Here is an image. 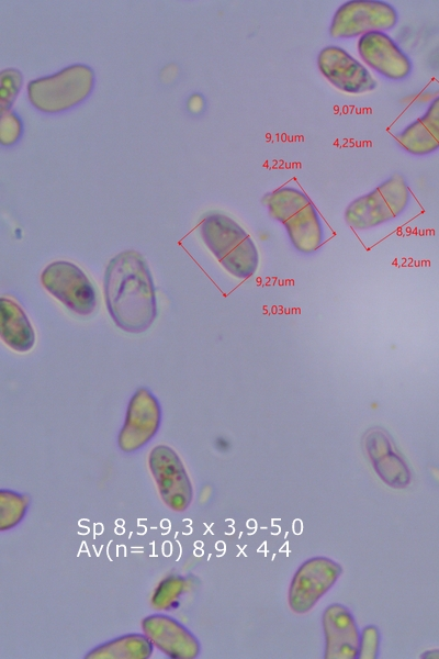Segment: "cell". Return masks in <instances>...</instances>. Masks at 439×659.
Returning a JSON list of instances; mask_svg holds the SVG:
<instances>
[{"label":"cell","mask_w":439,"mask_h":659,"mask_svg":"<svg viewBox=\"0 0 439 659\" xmlns=\"http://www.w3.org/2000/svg\"><path fill=\"white\" fill-rule=\"evenodd\" d=\"M161 409L158 399L147 388H139L132 395L125 422L119 435V446L131 453L145 446L159 429Z\"/></svg>","instance_id":"cell-9"},{"label":"cell","mask_w":439,"mask_h":659,"mask_svg":"<svg viewBox=\"0 0 439 659\" xmlns=\"http://www.w3.org/2000/svg\"><path fill=\"white\" fill-rule=\"evenodd\" d=\"M397 22V10L386 1L350 0L334 13L329 34L337 40H349L369 32L390 31Z\"/></svg>","instance_id":"cell-6"},{"label":"cell","mask_w":439,"mask_h":659,"mask_svg":"<svg viewBox=\"0 0 439 659\" xmlns=\"http://www.w3.org/2000/svg\"><path fill=\"white\" fill-rule=\"evenodd\" d=\"M196 98H198V94H192L188 102V108L193 113L200 112L202 110V105H203V99L201 98V96L199 97L198 100H196Z\"/></svg>","instance_id":"cell-15"},{"label":"cell","mask_w":439,"mask_h":659,"mask_svg":"<svg viewBox=\"0 0 439 659\" xmlns=\"http://www.w3.org/2000/svg\"><path fill=\"white\" fill-rule=\"evenodd\" d=\"M43 287L78 315H89L97 306V294L87 275L75 264L57 260L41 273Z\"/></svg>","instance_id":"cell-7"},{"label":"cell","mask_w":439,"mask_h":659,"mask_svg":"<svg viewBox=\"0 0 439 659\" xmlns=\"http://www.w3.org/2000/svg\"><path fill=\"white\" fill-rule=\"evenodd\" d=\"M93 85V70L87 65L77 64L30 81L27 96L37 110L56 113L83 101L90 94Z\"/></svg>","instance_id":"cell-5"},{"label":"cell","mask_w":439,"mask_h":659,"mask_svg":"<svg viewBox=\"0 0 439 659\" xmlns=\"http://www.w3.org/2000/svg\"><path fill=\"white\" fill-rule=\"evenodd\" d=\"M1 143L11 145L15 143L22 133V122L19 115L13 111L2 113L1 120Z\"/></svg>","instance_id":"cell-14"},{"label":"cell","mask_w":439,"mask_h":659,"mask_svg":"<svg viewBox=\"0 0 439 659\" xmlns=\"http://www.w3.org/2000/svg\"><path fill=\"white\" fill-rule=\"evenodd\" d=\"M22 86V75L15 68H8L0 74V105L2 113L10 111Z\"/></svg>","instance_id":"cell-13"},{"label":"cell","mask_w":439,"mask_h":659,"mask_svg":"<svg viewBox=\"0 0 439 659\" xmlns=\"http://www.w3.org/2000/svg\"><path fill=\"white\" fill-rule=\"evenodd\" d=\"M397 144L408 154L425 156L439 149V96L425 113L395 135Z\"/></svg>","instance_id":"cell-11"},{"label":"cell","mask_w":439,"mask_h":659,"mask_svg":"<svg viewBox=\"0 0 439 659\" xmlns=\"http://www.w3.org/2000/svg\"><path fill=\"white\" fill-rule=\"evenodd\" d=\"M410 199L407 181L395 174L370 192L352 200L345 210L344 219L353 230L376 227L401 215Z\"/></svg>","instance_id":"cell-4"},{"label":"cell","mask_w":439,"mask_h":659,"mask_svg":"<svg viewBox=\"0 0 439 659\" xmlns=\"http://www.w3.org/2000/svg\"><path fill=\"white\" fill-rule=\"evenodd\" d=\"M317 67L342 92L365 93L374 90L378 85L370 70L340 46L328 45L322 48L317 55Z\"/></svg>","instance_id":"cell-8"},{"label":"cell","mask_w":439,"mask_h":659,"mask_svg":"<svg viewBox=\"0 0 439 659\" xmlns=\"http://www.w3.org/2000/svg\"><path fill=\"white\" fill-rule=\"evenodd\" d=\"M362 60L382 77L398 81L413 71V62L401 46L385 32L363 34L357 42Z\"/></svg>","instance_id":"cell-10"},{"label":"cell","mask_w":439,"mask_h":659,"mask_svg":"<svg viewBox=\"0 0 439 659\" xmlns=\"http://www.w3.org/2000/svg\"><path fill=\"white\" fill-rule=\"evenodd\" d=\"M200 234L226 271L239 279L251 277L259 265L257 247L248 233L233 219L210 213L200 223Z\"/></svg>","instance_id":"cell-3"},{"label":"cell","mask_w":439,"mask_h":659,"mask_svg":"<svg viewBox=\"0 0 439 659\" xmlns=\"http://www.w3.org/2000/svg\"><path fill=\"white\" fill-rule=\"evenodd\" d=\"M263 203L269 215L283 225L295 250L313 254L324 244L325 231L320 215L302 190L280 187L268 193Z\"/></svg>","instance_id":"cell-2"},{"label":"cell","mask_w":439,"mask_h":659,"mask_svg":"<svg viewBox=\"0 0 439 659\" xmlns=\"http://www.w3.org/2000/svg\"><path fill=\"white\" fill-rule=\"evenodd\" d=\"M1 338L19 353L31 350L35 344L33 326L22 308L11 299H0Z\"/></svg>","instance_id":"cell-12"},{"label":"cell","mask_w":439,"mask_h":659,"mask_svg":"<svg viewBox=\"0 0 439 659\" xmlns=\"http://www.w3.org/2000/svg\"><path fill=\"white\" fill-rule=\"evenodd\" d=\"M104 299L114 323L128 333L148 330L157 316V300L150 270L136 250L114 256L104 272Z\"/></svg>","instance_id":"cell-1"}]
</instances>
